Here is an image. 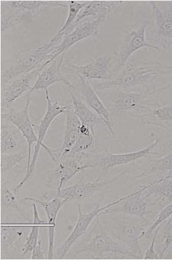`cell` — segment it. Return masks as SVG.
<instances>
[{
	"instance_id": "f546056e",
	"label": "cell",
	"mask_w": 172,
	"mask_h": 260,
	"mask_svg": "<svg viewBox=\"0 0 172 260\" xmlns=\"http://www.w3.org/2000/svg\"><path fill=\"white\" fill-rule=\"evenodd\" d=\"M96 146V137L94 131L87 126L81 125L79 137L68 158L78 159L84 153L93 151Z\"/></svg>"
},
{
	"instance_id": "4dcf8cb0",
	"label": "cell",
	"mask_w": 172,
	"mask_h": 260,
	"mask_svg": "<svg viewBox=\"0 0 172 260\" xmlns=\"http://www.w3.org/2000/svg\"><path fill=\"white\" fill-rule=\"evenodd\" d=\"M33 210V221L32 222L30 232L26 238L25 243L22 249V256H24L26 253L32 252L37 246L39 241L40 230L41 228H48V224L40 218L36 203H32Z\"/></svg>"
},
{
	"instance_id": "9a60e30c",
	"label": "cell",
	"mask_w": 172,
	"mask_h": 260,
	"mask_svg": "<svg viewBox=\"0 0 172 260\" xmlns=\"http://www.w3.org/2000/svg\"><path fill=\"white\" fill-rule=\"evenodd\" d=\"M30 103V96H26V102L23 109L11 108L7 112L1 113V120L7 121L13 123L22 134L27 141L28 158L27 169L30 165L31 152L32 144L37 143L38 140V135L36 134V126L29 116V106Z\"/></svg>"
},
{
	"instance_id": "5bb4252c",
	"label": "cell",
	"mask_w": 172,
	"mask_h": 260,
	"mask_svg": "<svg viewBox=\"0 0 172 260\" xmlns=\"http://www.w3.org/2000/svg\"><path fill=\"white\" fill-rule=\"evenodd\" d=\"M52 61V59L46 62L42 66L25 75L19 77L11 81L1 90V113L10 110L15 102L22 96L26 91L32 87L33 81H37L38 76L42 71Z\"/></svg>"
},
{
	"instance_id": "1f68e13d",
	"label": "cell",
	"mask_w": 172,
	"mask_h": 260,
	"mask_svg": "<svg viewBox=\"0 0 172 260\" xmlns=\"http://www.w3.org/2000/svg\"><path fill=\"white\" fill-rule=\"evenodd\" d=\"M26 156L28 158V150H23L14 154H3L0 153V172L1 179H4L6 175L13 172L16 175H19V170H15L18 165L23 160Z\"/></svg>"
},
{
	"instance_id": "6da1fadb",
	"label": "cell",
	"mask_w": 172,
	"mask_h": 260,
	"mask_svg": "<svg viewBox=\"0 0 172 260\" xmlns=\"http://www.w3.org/2000/svg\"><path fill=\"white\" fill-rule=\"evenodd\" d=\"M170 87V84H166L159 88H142L137 91H123L118 88L96 91L111 118L126 115L138 117L161 106L160 96Z\"/></svg>"
},
{
	"instance_id": "cb8c5ba5",
	"label": "cell",
	"mask_w": 172,
	"mask_h": 260,
	"mask_svg": "<svg viewBox=\"0 0 172 260\" xmlns=\"http://www.w3.org/2000/svg\"><path fill=\"white\" fill-rule=\"evenodd\" d=\"M64 58V53L62 54L60 61L57 63L56 58L53 60L48 66H47L38 76L37 81L35 82L31 89L26 94V96L30 94L35 91L39 90H47L48 87L56 82H63L68 88H73L74 85L63 78L61 72V68Z\"/></svg>"
},
{
	"instance_id": "d4e9b609",
	"label": "cell",
	"mask_w": 172,
	"mask_h": 260,
	"mask_svg": "<svg viewBox=\"0 0 172 260\" xmlns=\"http://www.w3.org/2000/svg\"><path fill=\"white\" fill-rule=\"evenodd\" d=\"M144 193L147 198L149 206H162V203H172V174L157 179L145 185Z\"/></svg>"
},
{
	"instance_id": "d6986e66",
	"label": "cell",
	"mask_w": 172,
	"mask_h": 260,
	"mask_svg": "<svg viewBox=\"0 0 172 260\" xmlns=\"http://www.w3.org/2000/svg\"><path fill=\"white\" fill-rule=\"evenodd\" d=\"M74 73L76 74L77 79L76 84L74 85L73 88H68L69 91L81 99L89 108L93 109L97 114L105 118L110 126H112L109 112L100 100L96 90L94 89L88 80L83 78L82 76L76 72Z\"/></svg>"
},
{
	"instance_id": "ab89813d",
	"label": "cell",
	"mask_w": 172,
	"mask_h": 260,
	"mask_svg": "<svg viewBox=\"0 0 172 260\" xmlns=\"http://www.w3.org/2000/svg\"><path fill=\"white\" fill-rule=\"evenodd\" d=\"M171 249L168 251V252H166L164 254L163 258H172V246L171 247Z\"/></svg>"
},
{
	"instance_id": "7402d4cb",
	"label": "cell",
	"mask_w": 172,
	"mask_h": 260,
	"mask_svg": "<svg viewBox=\"0 0 172 260\" xmlns=\"http://www.w3.org/2000/svg\"><path fill=\"white\" fill-rule=\"evenodd\" d=\"M66 114V122L63 143L60 148L53 151L55 161L60 162L68 158L71 150L79 137L80 127L82 123L79 118L74 114L73 105L69 106Z\"/></svg>"
},
{
	"instance_id": "5b68a950",
	"label": "cell",
	"mask_w": 172,
	"mask_h": 260,
	"mask_svg": "<svg viewBox=\"0 0 172 260\" xmlns=\"http://www.w3.org/2000/svg\"><path fill=\"white\" fill-rule=\"evenodd\" d=\"M100 221L109 236L125 245L138 258L144 256L139 241L146 232L145 226L147 225V221L125 214H118Z\"/></svg>"
},
{
	"instance_id": "ac0fdd59",
	"label": "cell",
	"mask_w": 172,
	"mask_h": 260,
	"mask_svg": "<svg viewBox=\"0 0 172 260\" xmlns=\"http://www.w3.org/2000/svg\"><path fill=\"white\" fill-rule=\"evenodd\" d=\"M87 169L88 168L81 165L78 159L67 158L47 171L45 185L51 190H61L76 174Z\"/></svg>"
},
{
	"instance_id": "d590c367",
	"label": "cell",
	"mask_w": 172,
	"mask_h": 260,
	"mask_svg": "<svg viewBox=\"0 0 172 260\" xmlns=\"http://www.w3.org/2000/svg\"><path fill=\"white\" fill-rule=\"evenodd\" d=\"M172 215V203L169 204L167 206L165 207L164 209H162V211L159 212L158 217L156 219L153 223L148 228V229L146 230L145 235L144 236L145 238H149L153 232L158 228L160 224L164 222V221L167 219Z\"/></svg>"
},
{
	"instance_id": "83f0119b",
	"label": "cell",
	"mask_w": 172,
	"mask_h": 260,
	"mask_svg": "<svg viewBox=\"0 0 172 260\" xmlns=\"http://www.w3.org/2000/svg\"><path fill=\"white\" fill-rule=\"evenodd\" d=\"M122 2L92 1L80 11L74 24L65 32L64 37L72 32L83 20L93 17L97 18L104 14H111Z\"/></svg>"
},
{
	"instance_id": "f1b7e54d",
	"label": "cell",
	"mask_w": 172,
	"mask_h": 260,
	"mask_svg": "<svg viewBox=\"0 0 172 260\" xmlns=\"http://www.w3.org/2000/svg\"><path fill=\"white\" fill-rule=\"evenodd\" d=\"M170 97L171 104L160 106L138 118H141L147 125L160 127L168 132H172V94Z\"/></svg>"
},
{
	"instance_id": "44dd1931",
	"label": "cell",
	"mask_w": 172,
	"mask_h": 260,
	"mask_svg": "<svg viewBox=\"0 0 172 260\" xmlns=\"http://www.w3.org/2000/svg\"><path fill=\"white\" fill-rule=\"evenodd\" d=\"M28 144L21 132L13 123L1 120L0 153L14 154L28 150Z\"/></svg>"
},
{
	"instance_id": "d6a6232c",
	"label": "cell",
	"mask_w": 172,
	"mask_h": 260,
	"mask_svg": "<svg viewBox=\"0 0 172 260\" xmlns=\"http://www.w3.org/2000/svg\"><path fill=\"white\" fill-rule=\"evenodd\" d=\"M167 171H170L169 174H172V152L167 153L161 158L151 160L148 166L143 172L136 176L135 179L143 178L152 174H161Z\"/></svg>"
},
{
	"instance_id": "30bf717a",
	"label": "cell",
	"mask_w": 172,
	"mask_h": 260,
	"mask_svg": "<svg viewBox=\"0 0 172 260\" xmlns=\"http://www.w3.org/2000/svg\"><path fill=\"white\" fill-rule=\"evenodd\" d=\"M153 26L148 41L156 44L161 52L172 51V2H150Z\"/></svg>"
},
{
	"instance_id": "8fae6325",
	"label": "cell",
	"mask_w": 172,
	"mask_h": 260,
	"mask_svg": "<svg viewBox=\"0 0 172 260\" xmlns=\"http://www.w3.org/2000/svg\"><path fill=\"white\" fill-rule=\"evenodd\" d=\"M150 23V20H145L137 29L124 31L119 48L113 54L114 59V77L123 69L133 53L139 50L147 47L161 52L158 46L148 43L147 40L146 31Z\"/></svg>"
},
{
	"instance_id": "4fadbf2b",
	"label": "cell",
	"mask_w": 172,
	"mask_h": 260,
	"mask_svg": "<svg viewBox=\"0 0 172 260\" xmlns=\"http://www.w3.org/2000/svg\"><path fill=\"white\" fill-rule=\"evenodd\" d=\"M125 199L126 197L121 198V199H118L114 202L109 203L108 205L102 207V208L100 207V205H101L102 199L100 200L97 202L94 209L87 214H85L82 212L81 205L78 203L79 218L78 221H77L73 232H71L70 236H68L63 245H62V246L56 252V255H55L56 258L62 259L66 257L71 248L86 234L88 228L91 223V221H93L95 217L99 215L100 212L111 208L112 206L118 205V204H119Z\"/></svg>"
},
{
	"instance_id": "74e56055",
	"label": "cell",
	"mask_w": 172,
	"mask_h": 260,
	"mask_svg": "<svg viewBox=\"0 0 172 260\" xmlns=\"http://www.w3.org/2000/svg\"><path fill=\"white\" fill-rule=\"evenodd\" d=\"M44 251L42 249V242L38 241L37 246L32 251L31 259H45Z\"/></svg>"
},
{
	"instance_id": "484cf974",
	"label": "cell",
	"mask_w": 172,
	"mask_h": 260,
	"mask_svg": "<svg viewBox=\"0 0 172 260\" xmlns=\"http://www.w3.org/2000/svg\"><path fill=\"white\" fill-rule=\"evenodd\" d=\"M69 91L71 99H72L74 114L79 118L82 125L89 127L93 131H94L95 126L100 125L106 126L111 133L113 138H116V135L115 134L113 127L110 126L105 118L99 116L96 112L92 111L81 99L77 97L71 91Z\"/></svg>"
},
{
	"instance_id": "603a6c76",
	"label": "cell",
	"mask_w": 172,
	"mask_h": 260,
	"mask_svg": "<svg viewBox=\"0 0 172 260\" xmlns=\"http://www.w3.org/2000/svg\"><path fill=\"white\" fill-rule=\"evenodd\" d=\"M23 200L25 202L31 201V202L39 204L46 212L47 224H48L47 229L49 231V250L47 258L53 259L55 256L54 246L56 218H57L59 211L67 202L66 200L57 199V198L50 200L41 201L35 199V198L25 197L23 198Z\"/></svg>"
},
{
	"instance_id": "277c9868",
	"label": "cell",
	"mask_w": 172,
	"mask_h": 260,
	"mask_svg": "<svg viewBox=\"0 0 172 260\" xmlns=\"http://www.w3.org/2000/svg\"><path fill=\"white\" fill-rule=\"evenodd\" d=\"M60 39H52L33 49L23 50L7 62L1 71V87H4L20 76L26 75L42 66L55 55Z\"/></svg>"
},
{
	"instance_id": "3957f363",
	"label": "cell",
	"mask_w": 172,
	"mask_h": 260,
	"mask_svg": "<svg viewBox=\"0 0 172 260\" xmlns=\"http://www.w3.org/2000/svg\"><path fill=\"white\" fill-rule=\"evenodd\" d=\"M172 72V65H166L156 61H144L129 59L123 69L114 77L102 83L92 85L96 91L112 89H129L133 87L148 88L157 79Z\"/></svg>"
},
{
	"instance_id": "4316f807",
	"label": "cell",
	"mask_w": 172,
	"mask_h": 260,
	"mask_svg": "<svg viewBox=\"0 0 172 260\" xmlns=\"http://www.w3.org/2000/svg\"><path fill=\"white\" fill-rule=\"evenodd\" d=\"M8 180H1V200H0V211H1L2 220H5L11 213L19 212L23 215L21 212L22 207L24 205L25 202L23 199L20 197L18 192H15L13 189L11 190L8 186Z\"/></svg>"
},
{
	"instance_id": "ba28073f",
	"label": "cell",
	"mask_w": 172,
	"mask_h": 260,
	"mask_svg": "<svg viewBox=\"0 0 172 260\" xmlns=\"http://www.w3.org/2000/svg\"><path fill=\"white\" fill-rule=\"evenodd\" d=\"M129 171H123L118 175L108 179L102 180L95 182H88L84 175H82L79 181L70 187H64L61 190H50L44 194L45 200H50L53 199H61L66 200L67 202L79 203L81 201L93 196L97 191L108 190L110 186L115 184L121 177L130 173Z\"/></svg>"
},
{
	"instance_id": "2e32d148",
	"label": "cell",
	"mask_w": 172,
	"mask_h": 260,
	"mask_svg": "<svg viewBox=\"0 0 172 260\" xmlns=\"http://www.w3.org/2000/svg\"><path fill=\"white\" fill-rule=\"evenodd\" d=\"M66 66L88 80H109L114 78V59L112 55L102 56L85 65L67 62Z\"/></svg>"
},
{
	"instance_id": "7a4b0ae2",
	"label": "cell",
	"mask_w": 172,
	"mask_h": 260,
	"mask_svg": "<svg viewBox=\"0 0 172 260\" xmlns=\"http://www.w3.org/2000/svg\"><path fill=\"white\" fill-rule=\"evenodd\" d=\"M118 256L138 258L125 245L108 234L103 229L99 215L90 233L74 244L66 256L69 258L95 259Z\"/></svg>"
},
{
	"instance_id": "836d02e7",
	"label": "cell",
	"mask_w": 172,
	"mask_h": 260,
	"mask_svg": "<svg viewBox=\"0 0 172 260\" xmlns=\"http://www.w3.org/2000/svg\"><path fill=\"white\" fill-rule=\"evenodd\" d=\"M88 3L89 2L85 3H78L76 1L68 2V4H69V14H68L66 22L64 23V25L62 26L60 30L58 31L57 34L53 38V39H61V38L64 37L65 32L74 24L80 11L85 7L86 6L88 5Z\"/></svg>"
},
{
	"instance_id": "52a82bcc",
	"label": "cell",
	"mask_w": 172,
	"mask_h": 260,
	"mask_svg": "<svg viewBox=\"0 0 172 260\" xmlns=\"http://www.w3.org/2000/svg\"><path fill=\"white\" fill-rule=\"evenodd\" d=\"M64 7L59 2L44 1L1 2V34L19 23H31L43 12Z\"/></svg>"
},
{
	"instance_id": "e0dca14e",
	"label": "cell",
	"mask_w": 172,
	"mask_h": 260,
	"mask_svg": "<svg viewBox=\"0 0 172 260\" xmlns=\"http://www.w3.org/2000/svg\"><path fill=\"white\" fill-rule=\"evenodd\" d=\"M109 14H104L97 18L89 20L88 22L79 23L74 30L64 36V39L60 44L56 46L55 55L52 60L59 55L64 54L71 47L83 40L90 37H95L97 35L99 26L102 24Z\"/></svg>"
},
{
	"instance_id": "e575fe53",
	"label": "cell",
	"mask_w": 172,
	"mask_h": 260,
	"mask_svg": "<svg viewBox=\"0 0 172 260\" xmlns=\"http://www.w3.org/2000/svg\"><path fill=\"white\" fill-rule=\"evenodd\" d=\"M161 231V247L159 252V258H162L164 254L172 246V215L158 226Z\"/></svg>"
},
{
	"instance_id": "9c48e42d",
	"label": "cell",
	"mask_w": 172,
	"mask_h": 260,
	"mask_svg": "<svg viewBox=\"0 0 172 260\" xmlns=\"http://www.w3.org/2000/svg\"><path fill=\"white\" fill-rule=\"evenodd\" d=\"M45 92L47 103V108L45 116H44L43 119L41 120L40 125L37 126L38 128V140L35 145L33 155H32L29 168L28 169H26L24 178L22 180V181L20 182L16 187L13 189V191L15 192H19L20 189L25 184L26 182L29 181L31 179L33 178V174L36 169V165H37L41 147H43V148L46 150V151L49 153V155L50 157L53 159V160L55 161L53 150L50 149L49 147H47L46 145L44 143V139L45 138L47 133L48 132V129L53 121L54 120L56 117L60 116V115L63 114V112H66L69 106L60 105L57 102H53L49 96L48 89L46 90Z\"/></svg>"
},
{
	"instance_id": "8992f818",
	"label": "cell",
	"mask_w": 172,
	"mask_h": 260,
	"mask_svg": "<svg viewBox=\"0 0 172 260\" xmlns=\"http://www.w3.org/2000/svg\"><path fill=\"white\" fill-rule=\"evenodd\" d=\"M161 140L155 139V141L149 146L139 151L114 154L108 152H96V150L84 153L80 156L78 160L81 165L88 168H93L99 174L97 181L105 180L106 174L112 168L121 166L137 161L139 159L149 157L151 155L158 154V152H154V149L159 147Z\"/></svg>"
},
{
	"instance_id": "7c38bea8",
	"label": "cell",
	"mask_w": 172,
	"mask_h": 260,
	"mask_svg": "<svg viewBox=\"0 0 172 260\" xmlns=\"http://www.w3.org/2000/svg\"><path fill=\"white\" fill-rule=\"evenodd\" d=\"M31 225V221L18 223L1 221L0 258L11 259L22 256L23 247Z\"/></svg>"
},
{
	"instance_id": "ffe728a7",
	"label": "cell",
	"mask_w": 172,
	"mask_h": 260,
	"mask_svg": "<svg viewBox=\"0 0 172 260\" xmlns=\"http://www.w3.org/2000/svg\"><path fill=\"white\" fill-rule=\"evenodd\" d=\"M145 185L142 186L137 191L133 192L126 197L120 203L122 204L118 208L111 207L100 212L99 215L111 214H125L133 216L140 217L148 222L146 215L148 205V199L144 193Z\"/></svg>"
},
{
	"instance_id": "8d00e7d4",
	"label": "cell",
	"mask_w": 172,
	"mask_h": 260,
	"mask_svg": "<svg viewBox=\"0 0 172 260\" xmlns=\"http://www.w3.org/2000/svg\"><path fill=\"white\" fill-rule=\"evenodd\" d=\"M155 233H154L153 241L151 242V244L148 248L147 252H145L144 255V258L145 259H158L159 258V253H156L155 246L157 237H158L159 233V227L155 230Z\"/></svg>"
},
{
	"instance_id": "f35d334b",
	"label": "cell",
	"mask_w": 172,
	"mask_h": 260,
	"mask_svg": "<svg viewBox=\"0 0 172 260\" xmlns=\"http://www.w3.org/2000/svg\"><path fill=\"white\" fill-rule=\"evenodd\" d=\"M159 147H161V153L162 154H167L172 152V138L162 144L160 143Z\"/></svg>"
}]
</instances>
